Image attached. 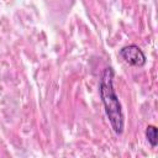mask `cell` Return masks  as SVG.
Listing matches in <instances>:
<instances>
[{"mask_svg":"<svg viewBox=\"0 0 158 158\" xmlns=\"http://www.w3.org/2000/svg\"><path fill=\"white\" fill-rule=\"evenodd\" d=\"M99 94L114 132L116 135H121L123 132L125 120L120 100L114 89V69L111 67H106L101 74Z\"/></svg>","mask_w":158,"mask_h":158,"instance_id":"obj_1","label":"cell"},{"mask_svg":"<svg viewBox=\"0 0 158 158\" xmlns=\"http://www.w3.org/2000/svg\"><path fill=\"white\" fill-rule=\"evenodd\" d=\"M121 58L133 67H143L146 64V56L143 51L136 44H127L120 49Z\"/></svg>","mask_w":158,"mask_h":158,"instance_id":"obj_2","label":"cell"},{"mask_svg":"<svg viewBox=\"0 0 158 158\" xmlns=\"http://www.w3.org/2000/svg\"><path fill=\"white\" fill-rule=\"evenodd\" d=\"M146 138L151 147H157L158 144V133H157V127L153 125H148L146 128Z\"/></svg>","mask_w":158,"mask_h":158,"instance_id":"obj_3","label":"cell"}]
</instances>
